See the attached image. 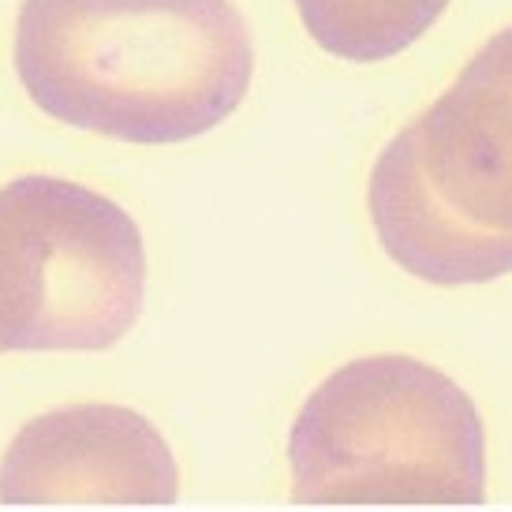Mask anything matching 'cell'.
<instances>
[{"label":"cell","mask_w":512,"mask_h":512,"mask_svg":"<svg viewBox=\"0 0 512 512\" xmlns=\"http://www.w3.org/2000/svg\"><path fill=\"white\" fill-rule=\"evenodd\" d=\"M15 72L60 124L161 146L240 109L255 49L232 0H23Z\"/></svg>","instance_id":"6da1fadb"},{"label":"cell","mask_w":512,"mask_h":512,"mask_svg":"<svg viewBox=\"0 0 512 512\" xmlns=\"http://www.w3.org/2000/svg\"><path fill=\"white\" fill-rule=\"evenodd\" d=\"M367 206L389 258L419 281L512 273V27L385 146Z\"/></svg>","instance_id":"7a4b0ae2"},{"label":"cell","mask_w":512,"mask_h":512,"mask_svg":"<svg viewBox=\"0 0 512 512\" xmlns=\"http://www.w3.org/2000/svg\"><path fill=\"white\" fill-rule=\"evenodd\" d=\"M299 505H479L486 434L468 393L412 356L333 370L288 438Z\"/></svg>","instance_id":"3957f363"},{"label":"cell","mask_w":512,"mask_h":512,"mask_svg":"<svg viewBox=\"0 0 512 512\" xmlns=\"http://www.w3.org/2000/svg\"><path fill=\"white\" fill-rule=\"evenodd\" d=\"M146 251L113 199L60 176L0 187V352H101L143 311Z\"/></svg>","instance_id":"277c9868"},{"label":"cell","mask_w":512,"mask_h":512,"mask_svg":"<svg viewBox=\"0 0 512 512\" xmlns=\"http://www.w3.org/2000/svg\"><path fill=\"white\" fill-rule=\"evenodd\" d=\"M165 438L131 408L75 404L30 419L0 460L4 505H172Z\"/></svg>","instance_id":"5b68a950"},{"label":"cell","mask_w":512,"mask_h":512,"mask_svg":"<svg viewBox=\"0 0 512 512\" xmlns=\"http://www.w3.org/2000/svg\"><path fill=\"white\" fill-rule=\"evenodd\" d=\"M449 0H296L299 19L326 53L374 64L419 42Z\"/></svg>","instance_id":"8992f818"}]
</instances>
